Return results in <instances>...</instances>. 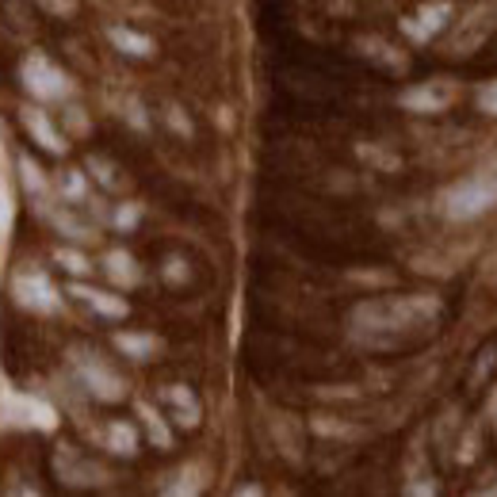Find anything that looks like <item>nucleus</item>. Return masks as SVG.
<instances>
[{"instance_id":"f257e3e1","label":"nucleus","mask_w":497,"mask_h":497,"mask_svg":"<svg viewBox=\"0 0 497 497\" xmlns=\"http://www.w3.org/2000/svg\"><path fill=\"white\" fill-rule=\"evenodd\" d=\"M440 318L436 295H394V298H367L352 310V337L367 348H398L417 333L433 330Z\"/></svg>"},{"instance_id":"f03ea898","label":"nucleus","mask_w":497,"mask_h":497,"mask_svg":"<svg viewBox=\"0 0 497 497\" xmlns=\"http://www.w3.org/2000/svg\"><path fill=\"white\" fill-rule=\"evenodd\" d=\"M497 207V161L475 168L471 176L456 180L444 195V215L451 222H471Z\"/></svg>"},{"instance_id":"7ed1b4c3","label":"nucleus","mask_w":497,"mask_h":497,"mask_svg":"<svg viewBox=\"0 0 497 497\" xmlns=\"http://www.w3.org/2000/svg\"><path fill=\"white\" fill-rule=\"evenodd\" d=\"M69 360H73V372L81 379V387L89 390L92 398H99V402H119V398H126V382L119 372H111V367L96 356V352L89 348H77L69 352Z\"/></svg>"},{"instance_id":"20e7f679","label":"nucleus","mask_w":497,"mask_h":497,"mask_svg":"<svg viewBox=\"0 0 497 497\" xmlns=\"http://www.w3.org/2000/svg\"><path fill=\"white\" fill-rule=\"evenodd\" d=\"M20 81L35 99H42V104L69 96V77L47 58V54H27L23 65H20Z\"/></svg>"},{"instance_id":"39448f33","label":"nucleus","mask_w":497,"mask_h":497,"mask_svg":"<svg viewBox=\"0 0 497 497\" xmlns=\"http://www.w3.org/2000/svg\"><path fill=\"white\" fill-rule=\"evenodd\" d=\"M493 27H497V0L475 4L463 20H456V27H451V47H448V50L459 54V58H467V54H475L482 42L490 39Z\"/></svg>"},{"instance_id":"423d86ee","label":"nucleus","mask_w":497,"mask_h":497,"mask_svg":"<svg viewBox=\"0 0 497 497\" xmlns=\"http://www.w3.org/2000/svg\"><path fill=\"white\" fill-rule=\"evenodd\" d=\"M12 295H16L20 306L35 310V314H54V310L62 306L58 287H54L42 272H16L12 276Z\"/></svg>"},{"instance_id":"0eeeda50","label":"nucleus","mask_w":497,"mask_h":497,"mask_svg":"<svg viewBox=\"0 0 497 497\" xmlns=\"http://www.w3.org/2000/svg\"><path fill=\"white\" fill-rule=\"evenodd\" d=\"M4 409H8V421L27 424V429H42V433L58 429V409H54L50 402H42V398H35V394L8 390L4 394Z\"/></svg>"},{"instance_id":"6e6552de","label":"nucleus","mask_w":497,"mask_h":497,"mask_svg":"<svg viewBox=\"0 0 497 497\" xmlns=\"http://www.w3.org/2000/svg\"><path fill=\"white\" fill-rule=\"evenodd\" d=\"M451 99H456V84L448 81H421L414 84V89H406L402 96H398V104H402L406 111H417V116H436V111H444Z\"/></svg>"},{"instance_id":"1a4fd4ad","label":"nucleus","mask_w":497,"mask_h":497,"mask_svg":"<svg viewBox=\"0 0 497 497\" xmlns=\"http://www.w3.org/2000/svg\"><path fill=\"white\" fill-rule=\"evenodd\" d=\"M451 16H456V12H451L448 0H433V4H421L414 16L402 20V31L414 39V42H433L451 23Z\"/></svg>"},{"instance_id":"9d476101","label":"nucleus","mask_w":497,"mask_h":497,"mask_svg":"<svg viewBox=\"0 0 497 497\" xmlns=\"http://www.w3.org/2000/svg\"><path fill=\"white\" fill-rule=\"evenodd\" d=\"M69 295H77L81 303H89L99 318H111V321H123L126 314H131V306H126V298L119 295H107V291H96V287H84V283H73L69 287Z\"/></svg>"},{"instance_id":"9b49d317","label":"nucleus","mask_w":497,"mask_h":497,"mask_svg":"<svg viewBox=\"0 0 497 497\" xmlns=\"http://www.w3.org/2000/svg\"><path fill=\"white\" fill-rule=\"evenodd\" d=\"M20 116H23V126L31 131V138L39 141V146H42V150H50V153H58V158H62V153H65V138L58 134V126H54V123L47 119V111H39V107H23Z\"/></svg>"},{"instance_id":"f8f14e48","label":"nucleus","mask_w":497,"mask_h":497,"mask_svg":"<svg viewBox=\"0 0 497 497\" xmlns=\"http://www.w3.org/2000/svg\"><path fill=\"white\" fill-rule=\"evenodd\" d=\"M161 398L176 409V421L184 424V429H195L199 417H203V409H199L195 394H192L188 387H180V382H176V387H161Z\"/></svg>"},{"instance_id":"ddd939ff","label":"nucleus","mask_w":497,"mask_h":497,"mask_svg":"<svg viewBox=\"0 0 497 497\" xmlns=\"http://www.w3.org/2000/svg\"><path fill=\"white\" fill-rule=\"evenodd\" d=\"M107 39L119 54H126V58H153V39L141 35V31H131V27H107Z\"/></svg>"},{"instance_id":"4468645a","label":"nucleus","mask_w":497,"mask_h":497,"mask_svg":"<svg viewBox=\"0 0 497 497\" xmlns=\"http://www.w3.org/2000/svg\"><path fill=\"white\" fill-rule=\"evenodd\" d=\"M116 348L131 360H153L161 352V337H153V333H116Z\"/></svg>"},{"instance_id":"2eb2a0df","label":"nucleus","mask_w":497,"mask_h":497,"mask_svg":"<svg viewBox=\"0 0 497 497\" xmlns=\"http://www.w3.org/2000/svg\"><path fill=\"white\" fill-rule=\"evenodd\" d=\"M104 272L111 276V283H119V287H134V283L141 279L138 264H134V257L126 249H111L107 253V257H104Z\"/></svg>"},{"instance_id":"dca6fc26","label":"nucleus","mask_w":497,"mask_h":497,"mask_svg":"<svg viewBox=\"0 0 497 497\" xmlns=\"http://www.w3.org/2000/svg\"><path fill=\"white\" fill-rule=\"evenodd\" d=\"M104 440H107V451L119 459H131L138 451V433H134V424H126V421H111L104 429Z\"/></svg>"},{"instance_id":"f3484780","label":"nucleus","mask_w":497,"mask_h":497,"mask_svg":"<svg viewBox=\"0 0 497 497\" xmlns=\"http://www.w3.org/2000/svg\"><path fill=\"white\" fill-rule=\"evenodd\" d=\"M54 471H58L62 482H69V486H92V482L107 478L96 463H84V459H77V456H73V467H69V459L58 456V459H54Z\"/></svg>"},{"instance_id":"a211bd4d","label":"nucleus","mask_w":497,"mask_h":497,"mask_svg":"<svg viewBox=\"0 0 497 497\" xmlns=\"http://www.w3.org/2000/svg\"><path fill=\"white\" fill-rule=\"evenodd\" d=\"M138 417H141V424H146V433H150V440H153V448H173V433H168V424H165V417L153 409L150 402H138Z\"/></svg>"},{"instance_id":"6ab92c4d","label":"nucleus","mask_w":497,"mask_h":497,"mask_svg":"<svg viewBox=\"0 0 497 497\" xmlns=\"http://www.w3.org/2000/svg\"><path fill=\"white\" fill-rule=\"evenodd\" d=\"M360 47H364L367 58H375V62L390 65V69H402L406 65V58H398L394 47H387V42H379V39H360Z\"/></svg>"},{"instance_id":"aec40b11","label":"nucleus","mask_w":497,"mask_h":497,"mask_svg":"<svg viewBox=\"0 0 497 497\" xmlns=\"http://www.w3.org/2000/svg\"><path fill=\"white\" fill-rule=\"evenodd\" d=\"M62 195L69 199V203H84L89 199V184H84V173H77V168H69V173H62Z\"/></svg>"},{"instance_id":"412c9836","label":"nucleus","mask_w":497,"mask_h":497,"mask_svg":"<svg viewBox=\"0 0 497 497\" xmlns=\"http://www.w3.org/2000/svg\"><path fill=\"white\" fill-rule=\"evenodd\" d=\"M20 180H23V188L31 192V195H39V192H47V176L39 173V165H35L31 158H20Z\"/></svg>"},{"instance_id":"4be33fe9","label":"nucleus","mask_w":497,"mask_h":497,"mask_svg":"<svg viewBox=\"0 0 497 497\" xmlns=\"http://www.w3.org/2000/svg\"><path fill=\"white\" fill-rule=\"evenodd\" d=\"M54 257H58V264L65 268L69 276H89V272H92V264L84 261V253H73V249H58V253H54Z\"/></svg>"},{"instance_id":"5701e85b","label":"nucleus","mask_w":497,"mask_h":497,"mask_svg":"<svg viewBox=\"0 0 497 497\" xmlns=\"http://www.w3.org/2000/svg\"><path fill=\"white\" fill-rule=\"evenodd\" d=\"M50 222L58 226V230L65 234V237H77V241H92V230L84 222H77V219H69V215H50Z\"/></svg>"},{"instance_id":"b1692460","label":"nucleus","mask_w":497,"mask_h":497,"mask_svg":"<svg viewBox=\"0 0 497 497\" xmlns=\"http://www.w3.org/2000/svg\"><path fill=\"white\" fill-rule=\"evenodd\" d=\"M138 219H141V207H138V203H123V207L116 210V226H119V230H134Z\"/></svg>"},{"instance_id":"393cba45","label":"nucleus","mask_w":497,"mask_h":497,"mask_svg":"<svg viewBox=\"0 0 497 497\" xmlns=\"http://www.w3.org/2000/svg\"><path fill=\"white\" fill-rule=\"evenodd\" d=\"M478 111H486V116H493L497 119V81H490L486 89H478Z\"/></svg>"},{"instance_id":"a878e982","label":"nucleus","mask_w":497,"mask_h":497,"mask_svg":"<svg viewBox=\"0 0 497 497\" xmlns=\"http://www.w3.org/2000/svg\"><path fill=\"white\" fill-rule=\"evenodd\" d=\"M89 168L96 173V180L104 184V188H116V168H111L104 158H89Z\"/></svg>"},{"instance_id":"bb28decb","label":"nucleus","mask_w":497,"mask_h":497,"mask_svg":"<svg viewBox=\"0 0 497 497\" xmlns=\"http://www.w3.org/2000/svg\"><path fill=\"white\" fill-rule=\"evenodd\" d=\"M314 429H318V433H325V436H360L356 429H348V424H337V421H321V417L314 421Z\"/></svg>"},{"instance_id":"cd10ccee","label":"nucleus","mask_w":497,"mask_h":497,"mask_svg":"<svg viewBox=\"0 0 497 497\" xmlns=\"http://www.w3.org/2000/svg\"><path fill=\"white\" fill-rule=\"evenodd\" d=\"M12 226V195H8V188L0 184V234H4Z\"/></svg>"},{"instance_id":"c85d7f7f","label":"nucleus","mask_w":497,"mask_h":497,"mask_svg":"<svg viewBox=\"0 0 497 497\" xmlns=\"http://www.w3.org/2000/svg\"><path fill=\"white\" fill-rule=\"evenodd\" d=\"M165 276L173 279V283H184V279H188V268H184L180 257H168V261H165Z\"/></svg>"},{"instance_id":"c756f323","label":"nucleus","mask_w":497,"mask_h":497,"mask_svg":"<svg viewBox=\"0 0 497 497\" xmlns=\"http://www.w3.org/2000/svg\"><path fill=\"white\" fill-rule=\"evenodd\" d=\"M168 123H173V131H180V134H192V123L184 119V111H180V107H168Z\"/></svg>"},{"instance_id":"7c9ffc66","label":"nucleus","mask_w":497,"mask_h":497,"mask_svg":"<svg viewBox=\"0 0 497 497\" xmlns=\"http://www.w3.org/2000/svg\"><path fill=\"white\" fill-rule=\"evenodd\" d=\"M493 414H497V394H493Z\"/></svg>"}]
</instances>
